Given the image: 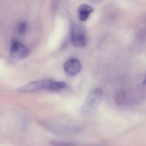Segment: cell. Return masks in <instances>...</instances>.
Returning a JSON list of instances; mask_svg holds the SVG:
<instances>
[{
    "label": "cell",
    "instance_id": "obj_5",
    "mask_svg": "<svg viewBox=\"0 0 146 146\" xmlns=\"http://www.w3.org/2000/svg\"><path fill=\"white\" fill-rule=\"evenodd\" d=\"M63 67L65 74L68 76L72 77L80 72L82 70V64L78 59L72 58L66 61Z\"/></svg>",
    "mask_w": 146,
    "mask_h": 146
},
{
    "label": "cell",
    "instance_id": "obj_9",
    "mask_svg": "<svg viewBox=\"0 0 146 146\" xmlns=\"http://www.w3.org/2000/svg\"><path fill=\"white\" fill-rule=\"evenodd\" d=\"M27 29V25L25 23H21L18 27L19 33L21 35H24Z\"/></svg>",
    "mask_w": 146,
    "mask_h": 146
},
{
    "label": "cell",
    "instance_id": "obj_2",
    "mask_svg": "<svg viewBox=\"0 0 146 146\" xmlns=\"http://www.w3.org/2000/svg\"><path fill=\"white\" fill-rule=\"evenodd\" d=\"M50 80H40L29 83L19 88L18 91L20 93H26L36 92L42 90H48Z\"/></svg>",
    "mask_w": 146,
    "mask_h": 146
},
{
    "label": "cell",
    "instance_id": "obj_1",
    "mask_svg": "<svg viewBox=\"0 0 146 146\" xmlns=\"http://www.w3.org/2000/svg\"><path fill=\"white\" fill-rule=\"evenodd\" d=\"M103 96V92L100 89L94 88L89 93L84 101L81 108L82 115L89 116L94 114L99 108Z\"/></svg>",
    "mask_w": 146,
    "mask_h": 146
},
{
    "label": "cell",
    "instance_id": "obj_6",
    "mask_svg": "<svg viewBox=\"0 0 146 146\" xmlns=\"http://www.w3.org/2000/svg\"><path fill=\"white\" fill-rule=\"evenodd\" d=\"M94 11V9L89 5L85 4L81 5L78 8L80 20L82 21H86L90 13Z\"/></svg>",
    "mask_w": 146,
    "mask_h": 146
},
{
    "label": "cell",
    "instance_id": "obj_8",
    "mask_svg": "<svg viewBox=\"0 0 146 146\" xmlns=\"http://www.w3.org/2000/svg\"><path fill=\"white\" fill-rule=\"evenodd\" d=\"M126 99V92L122 90L118 91L115 97L116 102L119 106H122L125 102Z\"/></svg>",
    "mask_w": 146,
    "mask_h": 146
},
{
    "label": "cell",
    "instance_id": "obj_10",
    "mask_svg": "<svg viewBox=\"0 0 146 146\" xmlns=\"http://www.w3.org/2000/svg\"><path fill=\"white\" fill-rule=\"evenodd\" d=\"M56 145H62V146H72V145H75V144H72V143H70L66 142H56Z\"/></svg>",
    "mask_w": 146,
    "mask_h": 146
},
{
    "label": "cell",
    "instance_id": "obj_4",
    "mask_svg": "<svg viewBox=\"0 0 146 146\" xmlns=\"http://www.w3.org/2000/svg\"><path fill=\"white\" fill-rule=\"evenodd\" d=\"M11 54L13 58L17 59L24 58L29 55V51L28 48L18 41H13L10 48Z\"/></svg>",
    "mask_w": 146,
    "mask_h": 146
},
{
    "label": "cell",
    "instance_id": "obj_7",
    "mask_svg": "<svg viewBox=\"0 0 146 146\" xmlns=\"http://www.w3.org/2000/svg\"><path fill=\"white\" fill-rule=\"evenodd\" d=\"M66 86V84L64 82L50 80L48 90L52 91H59L64 89Z\"/></svg>",
    "mask_w": 146,
    "mask_h": 146
},
{
    "label": "cell",
    "instance_id": "obj_3",
    "mask_svg": "<svg viewBox=\"0 0 146 146\" xmlns=\"http://www.w3.org/2000/svg\"><path fill=\"white\" fill-rule=\"evenodd\" d=\"M71 42L75 47L82 48L85 46L86 38L82 28L79 25H75L73 27L72 34Z\"/></svg>",
    "mask_w": 146,
    "mask_h": 146
}]
</instances>
